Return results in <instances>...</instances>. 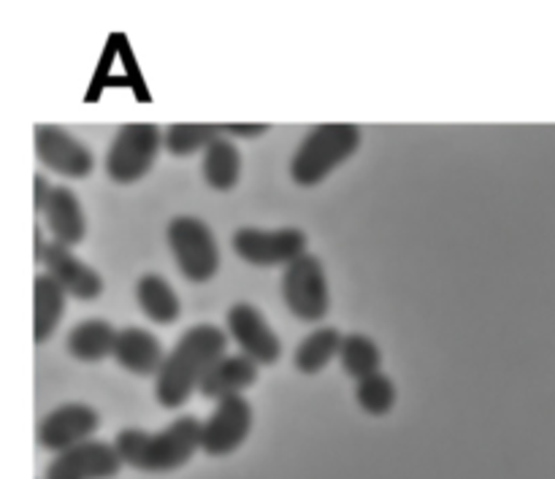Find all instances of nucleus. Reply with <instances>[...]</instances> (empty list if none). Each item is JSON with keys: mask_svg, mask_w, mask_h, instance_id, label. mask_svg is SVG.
I'll return each mask as SVG.
<instances>
[{"mask_svg": "<svg viewBox=\"0 0 555 479\" xmlns=\"http://www.w3.org/2000/svg\"><path fill=\"white\" fill-rule=\"evenodd\" d=\"M228 336L211 323H198L184 331L173 350L166 355L155 377V399L163 410H179L201 388L206 374L220 358H225Z\"/></svg>", "mask_w": 555, "mask_h": 479, "instance_id": "1", "label": "nucleus"}, {"mask_svg": "<svg viewBox=\"0 0 555 479\" xmlns=\"http://www.w3.org/2000/svg\"><path fill=\"white\" fill-rule=\"evenodd\" d=\"M201 426L193 415H182L163 431H141V428H122L114 437L119 458L125 466L144 475H168L193 461L201 450Z\"/></svg>", "mask_w": 555, "mask_h": 479, "instance_id": "2", "label": "nucleus"}, {"mask_svg": "<svg viewBox=\"0 0 555 479\" xmlns=\"http://www.w3.org/2000/svg\"><path fill=\"white\" fill-rule=\"evenodd\" d=\"M361 146V128L352 122L314 125L298 144L291 160V179L298 187H314L325 182L334 168L350 160Z\"/></svg>", "mask_w": 555, "mask_h": 479, "instance_id": "3", "label": "nucleus"}, {"mask_svg": "<svg viewBox=\"0 0 555 479\" xmlns=\"http://www.w3.org/2000/svg\"><path fill=\"white\" fill-rule=\"evenodd\" d=\"M166 130L155 122H128L117 130L106 152V177L117 184H135L155 166Z\"/></svg>", "mask_w": 555, "mask_h": 479, "instance_id": "4", "label": "nucleus"}, {"mask_svg": "<svg viewBox=\"0 0 555 479\" xmlns=\"http://www.w3.org/2000/svg\"><path fill=\"white\" fill-rule=\"evenodd\" d=\"M166 236L179 271L188 282L204 285L220 271V247H217L215 233L204 220L190 215L173 217L168 222Z\"/></svg>", "mask_w": 555, "mask_h": 479, "instance_id": "5", "label": "nucleus"}, {"mask_svg": "<svg viewBox=\"0 0 555 479\" xmlns=\"http://www.w3.org/2000/svg\"><path fill=\"white\" fill-rule=\"evenodd\" d=\"M282 301L304 323H320L331 312V290L325 266L318 255H301L282 274Z\"/></svg>", "mask_w": 555, "mask_h": 479, "instance_id": "6", "label": "nucleus"}, {"mask_svg": "<svg viewBox=\"0 0 555 479\" xmlns=\"http://www.w3.org/2000/svg\"><path fill=\"white\" fill-rule=\"evenodd\" d=\"M233 253L249 266L258 269H276V266H291L301 255H307V233L301 228H276V231H263V228H238L231 238Z\"/></svg>", "mask_w": 555, "mask_h": 479, "instance_id": "7", "label": "nucleus"}, {"mask_svg": "<svg viewBox=\"0 0 555 479\" xmlns=\"http://www.w3.org/2000/svg\"><path fill=\"white\" fill-rule=\"evenodd\" d=\"M253 431V406L244 396L217 401L215 412L201 426V453L209 458L233 455Z\"/></svg>", "mask_w": 555, "mask_h": 479, "instance_id": "8", "label": "nucleus"}, {"mask_svg": "<svg viewBox=\"0 0 555 479\" xmlns=\"http://www.w3.org/2000/svg\"><path fill=\"white\" fill-rule=\"evenodd\" d=\"M33 139H36L38 163H43L57 177L87 179L95 168L92 152L60 125H36Z\"/></svg>", "mask_w": 555, "mask_h": 479, "instance_id": "9", "label": "nucleus"}, {"mask_svg": "<svg viewBox=\"0 0 555 479\" xmlns=\"http://www.w3.org/2000/svg\"><path fill=\"white\" fill-rule=\"evenodd\" d=\"M101 428V415L92 406L70 401L49 412L36 428V439L43 450L60 455L76 444L90 442L92 433Z\"/></svg>", "mask_w": 555, "mask_h": 479, "instance_id": "10", "label": "nucleus"}, {"mask_svg": "<svg viewBox=\"0 0 555 479\" xmlns=\"http://www.w3.org/2000/svg\"><path fill=\"white\" fill-rule=\"evenodd\" d=\"M225 325L231 331V339L238 345V350L247 358H253L258 366H271V363L280 361L282 341L271 331L269 320L263 318L258 307L247 301L233 303L225 314Z\"/></svg>", "mask_w": 555, "mask_h": 479, "instance_id": "11", "label": "nucleus"}, {"mask_svg": "<svg viewBox=\"0 0 555 479\" xmlns=\"http://www.w3.org/2000/svg\"><path fill=\"white\" fill-rule=\"evenodd\" d=\"M122 466L114 442L108 444L90 439V442L54 455L43 479H114L122 471Z\"/></svg>", "mask_w": 555, "mask_h": 479, "instance_id": "12", "label": "nucleus"}, {"mask_svg": "<svg viewBox=\"0 0 555 479\" xmlns=\"http://www.w3.org/2000/svg\"><path fill=\"white\" fill-rule=\"evenodd\" d=\"M43 269L63 287L65 296L76 298V301H95L103 293V276L90 263L76 258L74 249L65 244H49L47 255H43Z\"/></svg>", "mask_w": 555, "mask_h": 479, "instance_id": "13", "label": "nucleus"}, {"mask_svg": "<svg viewBox=\"0 0 555 479\" xmlns=\"http://www.w3.org/2000/svg\"><path fill=\"white\" fill-rule=\"evenodd\" d=\"M168 352L163 350L160 339L144 328H119L117 347H114V361L125 368V372L135 374V377H157L166 363Z\"/></svg>", "mask_w": 555, "mask_h": 479, "instance_id": "14", "label": "nucleus"}, {"mask_svg": "<svg viewBox=\"0 0 555 479\" xmlns=\"http://www.w3.org/2000/svg\"><path fill=\"white\" fill-rule=\"evenodd\" d=\"M43 220H47L49 233H52V238L57 244L76 247V244L85 242L87 236L85 209H81L79 204V195H76L70 187H65V184H54L47 209H43Z\"/></svg>", "mask_w": 555, "mask_h": 479, "instance_id": "15", "label": "nucleus"}, {"mask_svg": "<svg viewBox=\"0 0 555 479\" xmlns=\"http://www.w3.org/2000/svg\"><path fill=\"white\" fill-rule=\"evenodd\" d=\"M258 363L253 358H247L244 352L238 355H225L211 366V372L206 374L204 383H201L198 393L209 401H222L231 399V396H242L244 390L253 388L258 383Z\"/></svg>", "mask_w": 555, "mask_h": 479, "instance_id": "16", "label": "nucleus"}, {"mask_svg": "<svg viewBox=\"0 0 555 479\" xmlns=\"http://www.w3.org/2000/svg\"><path fill=\"white\" fill-rule=\"evenodd\" d=\"M65 290L43 271L33 280V341L43 345L52 339L65 314Z\"/></svg>", "mask_w": 555, "mask_h": 479, "instance_id": "17", "label": "nucleus"}, {"mask_svg": "<svg viewBox=\"0 0 555 479\" xmlns=\"http://www.w3.org/2000/svg\"><path fill=\"white\" fill-rule=\"evenodd\" d=\"M117 334L112 323L106 320H85V323L74 325L65 339V350L70 358L81 363H98L103 358H114V347H117Z\"/></svg>", "mask_w": 555, "mask_h": 479, "instance_id": "18", "label": "nucleus"}, {"mask_svg": "<svg viewBox=\"0 0 555 479\" xmlns=\"http://www.w3.org/2000/svg\"><path fill=\"white\" fill-rule=\"evenodd\" d=\"M201 173H204L206 184L217 193H228L242 179V152L233 144L228 135L217 139L209 150L201 157Z\"/></svg>", "mask_w": 555, "mask_h": 479, "instance_id": "19", "label": "nucleus"}, {"mask_svg": "<svg viewBox=\"0 0 555 479\" xmlns=\"http://www.w3.org/2000/svg\"><path fill=\"white\" fill-rule=\"evenodd\" d=\"M135 301H139L141 312L157 325L177 323L179 314H182L179 296L160 274H144L135 282Z\"/></svg>", "mask_w": 555, "mask_h": 479, "instance_id": "20", "label": "nucleus"}, {"mask_svg": "<svg viewBox=\"0 0 555 479\" xmlns=\"http://www.w3.org/2000/svg\"><path fill=\"white\" fill-rule=\"evenodd\" d=\"M341 339H345V336L339 334V328H331V325L312 331V334H309L307 339L296 347L293 363H296V368L301 374L314 377V374L323 372V368L328 366L336 355H339Z\"/></svg>", "mask_w": 555, "mask_h": 479, "instance_id": "21", "label": "nucleus"}, {"mask_svg": "<svg viewBox=\"0 0 555 479\" xmlns=\"http://www.w3.org/2000/svg\"><path fill=\"white\" fill-rule=\"evenodd\" d=\"M217 139H222V125L215 122H173L166 128L163 146L173 157H190L195 152L204 155Z\"/></svg>", "mask_w": 555, "mask_h": 479, "instance_id": "22", "label": "nucleus"}, {"mask_svg": "<svg viewBox=\"0 0 555 479\" xmlns=\"http://www.w3.org/2000/svg\"><path fill=\"white\" fill-rule=\"evenodd\" d=\"M339 361L347 377L361 383V379H369L374 377V374H379V366H383V352H379V347L374 345L369 336L347 334L345 339H341Z\"/></svg>", "mask_w": 555, "mask_h": 479, "instance_id": "23", "label": "nucleus"}, {"mask_svg": "<svg viewBox=\"0 0 555 479\" xmlns=\"http://www.w3.org/2000/svg\"><path fill=\"white\" fill-rule=\"evenodd\" d=\"M358 406L366 412L369 417H385L396 406V385L388 374H374V377L361 379L356 385Z\"/></svg>", "mask_w": 555, "mask_h": 479, "instance_id": "24", "label": "nucleus"}, {"mask_svg": "<svg viewBox=\"0 0 555 479\" xmlns=\"http://www.w3.org/2000/svg\"><path fill=\"white\" fill-rule=\"evenodd\" d=\"M269 122H228L222 125V133L238 135V139H260L263 133H269Z\"/></svg>", "mask_w": 555, "mask_h": 479, "instance_id": "25", "label": "nucleus"}, {"mask_svg": "<svg viewBox=\"0 0 555 479\" xmlns=\"http://www.w3.org/2000/svg\"><path fill=\"white\" fill-rule=\"evenodd\" d=\"M52 190L54 187L47 182V179H43V173H36V177H33V211H36V215H43Z\"/></svg>", "mask_w": 555, "mask_h": 479, "instance_id": "26", "label": "nucleus"}, {"mask_svg": "<svg viewBox=\"0 0 555 479\" xmlns=\"http://www.w3.org/2000/svg\"><path fill=\"white\" fill-rule=\"evenodd\" d=\"M47 247L49 244H43V238H41V228H33V260H36V263H43V255H47Z\"/></svg>", "mask_w": 555, "mask_h": 479, "instance_id": "27", "label": "nucleus"}]
</instances>
